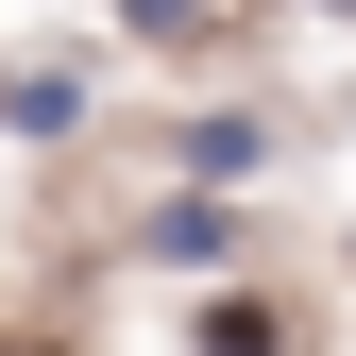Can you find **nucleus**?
Segmentation results:
<instances>
[{
    "label": "nucleus",
    "instance_id": "1",
    "mask_svg": "<svg viewBox=\"0 0 356 356\" xmlns=\"http://www.w3.org/2000/svg\"><path fill=\"white\" fill-rule=\"evenodd\" d=\"M153 254H170V272H204V254H238V220H220V204H170V220H153Z\"/></svg>",
    "mask_w": 356,
    "mask_h": 356
},
{
    "label": "nucleus",
    "instance_id": "2",
    "mask_svg": "<svg viewBox=\"0 0 356 356\" xmlns=\"http://www.w3.org/2000/svg\"><path fill=\"white\" fill-rule=\"evenodd\" d=\"M254 153H272V136H254V119H187V170H204V187H238Z\"/></svg>",
    "mask_w": 356,
    "mask_h": 356
},
{
    "label": "nucleus",
    "instance_id": "3",
    "mask_svg": "<svg viewBox=\"0 0 356 356\" xmlns=\"http://www.w3.org/2000/svg\"><path fill=\"white\" fill-rule=\"evenodd\" d=\"M204 356H289V323H272V305H238V289H220V305H204Z\"/></svg>",
    "mask_w": 356,
    "mask_h": 356
},
{
    "label": "nucleus",
    "instance_id": "4",
    "mask_svg": "<svg viewBox=\"0 0 356 356\" xmlns=\"http://www.w3.org/2000/svg\"><path fill=\"white\" fill-rule=\"evenodd\" d=\"M323 17H356V0H323Z\"/></svg>",
    "mask_w": 356,
    "mask_h": 356
}]
</instances>
